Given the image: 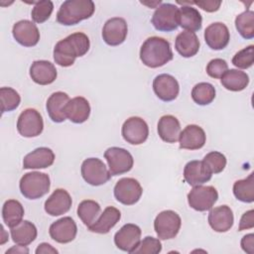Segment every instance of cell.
I'll list each match as a JSON object with an SVG mask.
<instances>
[{
	"instance_id": "41",
	"label": "cell",
	"mask_w": 254,
	"mask_h": 254,
	"mask_svg": "<svg viewBox=\"0 0 254 254\" xmlns=\"http://www.w3.org/2000/svg\"><path fill=\"white\" fill-rule=\"evenodd\" d=\"M253 63H254V46L253 45H250L240 50L232 58V64L236 67L242 68V69L249 68L250 66H252Z\"/></svg>"
},
{
	"instance_id": "15",
	"label": "cell",
	"mask_w": 254,
	"mask_h": 254,
	"mask_svg": "<svg viewBox=\"0 0 254 254\" xmlns=\"http://www.w3.org/2000/svg\"><path fill=\"white\" fill-rule=\"evenodd\" d=\"M49 233L51 238L58 243H69L75 238L77 227L71 217L64 216L51 224Z\"/></svg>"
},
{
	"instance_id": "46",
	"label": "cell",
	"mask_w": 254,
	"mask_h": 254,
	"mask_svg": "<svg viewBox=\"0 0 254 254\" xmlns=\"http://www.w3.org/2000/svg\"><path fill=\"white\" fill-rule=\"evenodd\" d=\"M240 244L243 251L249 254H253L254 253V234L249 233L244 235L241 239Z\"/></svg>"
},
{
	"instance_id": "45",
	"label": "cell",
	"mask_w": 254,
	"mask_h": 254,
	"mask_svg": "<svg viewBox=\"0 0 254 254\" xmlns=\"http://www.w3.org/2000/svg\"><path fill=\"white\" fill-rule=\"evenodd\" d=\"M192 4L198 6L202 10L206 12H215L219 9L221 5V1L214 0H204V1H192Z\"/></svg>"
},
{
	"instance_id": "13",
	"label": "cell",
	"mask_w": 254,
	"mask_h": 254,
	"mask_svg": "<svg viewBox=\"0 0 254 254\" xmlns=\"http://www.w3.org/2000/svg\"><path fill=\"white\" fill-rule=\"evenodd\" d=\"M141 228L133 223L124 224L114 235L116 247L122 251L133 253L138 247L141 238Z\"/></svg>"
},
{
	"instance_id": "1",
	"label": "cell",
	"mask_w": 254,
	"mask_h": 254,
	"mask_svg": "<svg viewBox=\"0 0 254 254\" xmlns=\"http://www.w3.org/2000/svg\"><path fill=\"white\" fill-rule=\"evenodd\" d=\"M89 47V39L84 33H73L56 44L54 48V60L61 66H70L76 58L82 57L88 52Z\"/></svg>"
},
{
	"instance_id": "10",
	"label": "cell",
	"mask_w": 254,
	"mask_h": 254,
	"mask_svg": "<svg viewBox=\"0 0 254 254\" xmlns=\"http://www.w3.org/2000/svg\"><path fill=\"white\" fill-rule=\"evenodd\" d=\"M179 8L172 3H163L157 7L152 16L154 28L161 32H171L179 27L178 23Z\"/></svg>"
},
{
	"instance_id": "48",
	"label": "cell",
	"mask_w": 254,
	"mask_h": 254,
	"mask_svg": "<svg viewBox=\"0 0 254 254\" xmlns=\"http://www.w3.org/2000/svg\"><path fill=\"white\" fill-rule=\"evenodd\" d=\"M28 252H29L28 248H25V246L19 245V246H13L9 250H7L6 254H8V253H28Z\"/></svg>"
},
{
	"instance_id": "28",
	"label": "cell",
	"mask_w": 254,
	"mask_h": 254,
	"mask_svg": "<svg viewBox=\"0 0 254 254\" xmlns=\"http://www.w3.org/2000/svg\"><path fill=\"white\" fill-rule=\"evenodd\" d=\"M181 133L179 120L173 115H164L158 122V134L167 143H176Z\"/></svg>"
},
{
	"instance_id": "3",
	"label": "cell",
	"mask_w": 254,
	"mask_h": 254,
	"mask_svg": "<svg viewBox=\"0 0 254 254\" xmlns=\"http://www.w3.org/2000/svg\"><path fill=\"white\" fill-rule=\"evenodd\" d=\"M94 10L95 5L91 0H66L61 5L57 20L64 26L75 25L90 18Z\"/></svg>"
},
{
	"instance_id": "26",
	"label": "cell",
	"mask_w": 254,
	"mask_h": 254,
	"mask_svg": "<svg viewBox=\"0 0 254 254\" xmlns=\"http://www.w3.org/2000/svg\"><path fill=\"white\" fill-rule=\"evenodd\" d=\"M69 100V96L63 91H57L50 95L46 107L52 121L62 123L66 119L64 109Z\"/></svg>"
},
{
	"instance_id": "8",
	"label": "cell",
	"mask_w": 254,
	"mask_h": 254,
	"mask_svg": "<svg viewBox=\"0 0 254 254\" xmlns=\"http://www.w3.org/2000/svg\"><path fill=\"white\" fill-rule=\"evenodd\" d=\"M44 129L43 117L34 108L25 109L18 117L17 130L19 134L26 138L39 136Z\"/></svg>"
},
{
	"instance_id": "36",
	"label": "cell",
	"mask_w": 254,
	"mask_h": 254,
	"mask_svg": "<svg viewBox=\"0 0 254 254\" xmlns=\"http://www.w3.org/2000/svg\"><path fill=\"white\" fill-rule=\"evenodd\" d=\"M191 98L198 105H207L215 98V88L208 82H199L192 87Z\"/></svg>"
},
{
	"instance_id": "22",
	"label": "cell",
	"mask_w": 254,
	"mask_h": 254,
	"mask_svg": "<svg viewBox=\"0 0 254 254\" xmlns=\"http://www.w3.org/2000/svg\"><path fill=\"white\" fill-rule=\"evenodd\" d=\"M57 69L54 64L48 61H35L30 67V76L34 82L40 85L53 83L57 78Z\"/></svg>"
},
{
	"instance_id": "30",
	"label": "cell",
	"mask_w": 254,
	"mask_h": 254,
	"mask_svg": "<svg viewBox=\"0 0 254 254\" xmlns=\"http://www.w3.org/2000/svg\"><path fill=\"white\" fill-rule=\"evenodd\" d=\"M178 23L183 29L189 32H196L201 29L202 18L198 10L193 7L183 5L179 8Z\"/></svg>"
},
{
	"instance_id": "42",
	"label": "cell",
	"mask_w": 254,
	"mask_h": 254,
	"mask_svg": "<svg viewBox=\"0 0 254 254\" xmlns=\"http://www.w3.org/2000/svg\"><path fill=\"white\" fill-rule=\"evenodd\" d=\"M162 251V244L158 238L146 236L133 251L134 254H158Z\"/></svg>"
},
{
	"instance_id": "27",
	"label": "cell",
	"mask_w": 254,
	"mask_h": 254,
	"mask_svg": "<svg viewBox=\"0 0 254 254\" xmlns=\"http://www.w3.org/2000/svg\"><path fill=\"white\" fill-rule=\"evenodd\" d=\"M120 218L121 213L119 209L114 206H107L100 214V216L96 219V221L89 225L87 228L89 231L94 233L106 234L111 230V228H113L117 224Z\"/></svg>"
},
{
	"instance_id": "40",
	"label": "cell",
	"mask_w": 254,
	"mask_h": 254,
	"mask_svg": "<svg viewBox=\"0 0 254 254\" xmlns=\"http://www.w3.org/2000/svg\"><path fill=\"white\" fill-rule=\"evenodd\" d=\"M54 10V4L50 0H42L36 2L31 12V17L35 23H44L52 15Z\"/></svg>"
},
{
	"instance_id": "43",
	"label": "cell",
	"mask_w": 254,
	"mask_h": 254,
	"mask_svg": "<svg viewBox=\"0 0 254 254\" xmlns=\"http://www.w3.org/2000/svg\"><path fill=\"white\" fill-rule=\"evenodd\" d=\"M228 69V64L222 59H213L206 65V73L212 78H221Z\"/></svg>"
},
{
	"instance_id": "11",
	"label": "cell",
	"mask_w": 254,
	"mask_h": 254,
	"mask_svg": "<svg viewBox=\"0 0 254 254\" xmlns=\"http://www.w3.org/2000/svg\"><path fill=\"white\" fill-rule=\"evenodd\" d=\"M143 193L140 183L133 178H122L114 187V196L122 204L132 205L139 201Z\"/></svg>"
},
{
	"instance_id": "17",
	"label": "cell",
	"mask_w": 254,
	"mask_h": 254,
	"mask_svg": "<svg viewBox=\"0 0 254 254\" xmlns=\"http://www.w3.org/2000/svg\"><path fill=\"white\" fill-rule=\"evenodd\" d=\"M12 35L16 42L24 47H34L40 40L38 27L29 20H21L15 23Z\"/></svg>"
},
{
	"instance_id": "44",
	"label": "cell",
	"mask_w": 254,
	"mask_h": 254,
	"mask_svg": "<svg viewBox=\"0 0 254 254\" xmlns=\"http://www.w3.org/2000/svg\"><path fill=\"white\" fill-rule=\"evenodd\" d=\"M253 227H254V211L253 209H250L245 213H243V215L241 216L238 230L242 231V230L250 229Z\"/></svg>"
},
{
	"instance_id": "29",
	"label": "cell",
	"mask_w": 254,
	"mask_h": 254,
	"mask_svg": "<svg viewBox=\"0 0 254 254\" xmlns=\"http://www.w3.org/2000/svg\"><path fill=\"white\" fill-rule=\"evenodd\" d=\"M177 52L184 58H190L197 54L199 50V41L195 33L184 31L181 32L175 42Z\"/></svg>"
},
{
	"instance_id": "32",
	"label": "cell",
	"mask_w": 254,
	"mask_h": 254,
	"mask_svg": "<svg viewBox=\"0 0 254 254\" xmlns=\"http://www.w3.org/2000/svg\"><path fill=\"white\" fill-rule=\"evenodd\" d=\"M249 83V76L246 72L238 69H227L221 76V84L230 91H241Z\"/></svg>"
},
{
	"instance_id": "33",
	"label": "cell",
	"mask_w": 254,
	"mask_h": 254,
	"mask_svg": "<svg viewBox=\"0 0 254 254\" xmlns=\"http://www.w3.org/2000/svg\"><path fill=\"white\" fill-rule=\"evenodd\" d=\"M24 216V207L20 201L16 199H8L2 207L3 221L8 227H13L20 223Z\"/></svg>"
},
{
	"instance_id": "25",
	"label": "cell",
	"mask_w": 254,
	"mask_h": 254,
	"mask_svg": "<svg viewBox=\"0 0 254 254\" xmlns=\"http://www.w3.org/2000/svg\"><path fill=\"white\" fill-rule=\"evenodd\" d=\"M64 113L67 119L72 123L80 124L85 122L90 115V105L87 99L82 96H76L68 101Z\"/></svg>"
},
{
	"instance_id": "39",
	"label": "cell",
	"mask_w": 254,
	"mask_h": 254,
	"mask_svg": "<svg viewBox=\"0 0 254 254\" xmlns=\"http://www.w3.org/2000/svg\"><path fill=\"white\" fill-rule=\"evenodd\" d=\"M202 162L211 174L221 173L226 166L225 156L222 153L217 152V151H212V152L207 153L204 156Z\"/></svg>"
},
{
	"instance_id": "34",
	"label": "cell",
	"mask_w": 254,
	"mask_h": 254,
	"mask_svg": "<svg viewBox=\"0 0 254 254\" xmlns=\"http://www.w3.org/2000/svg\"><path fill=\"white\" fill-rule=\"evenodd\" d=\"M233 193L235 197L242 202L254 201V176L251 173L246 179L238 180L233 185Z\"/></svg>"
},
{
	"instance_id": "31",
	"label": "cell",
	"mask_w": 254,
	"mask_h": 254,
	"mask_svg": "<svg viewBox=\"0 0 254 254\" xmlns=\"http://www.w3.org/2000/svg\"><path fill=\"white\" fill-rule=\"evenodd\" d=\"M12 240L22 246H28L31 244L38 235L37 228L35 224L30 222L29 220H22L17 225L11 227L10 230Z\"/></svg>"
},
{
	"instance_id": "18",
	"label": "cell",
	"mask_w": 254,
	"mask_h": 254,
	"mask_svg": "<svg viewBox=\"0 0 254 254\" xmlns=\"http://www.w3.org/2000/svg\"><path fill=\"white\" fill-rule=\"evenodd\" d=\"M229 40V30L226 25L221 22L210 24L204 31V41L206 45L212 50H223L228 45Z\"/></svg>"
},
{
	"instance_id": "5",
	"label": "cell",
	"mask_w": 254,
	"mask_h": 254,
	"mask_svg": "<svg viewBox=\"0 0 254 254\" xmlns=\"http://www.w3.org/2000/svg\"><path fill=\"white\" fill-rule=\"evenodd\" d=\"M182 219L180 215L173 210L161 211L154 220V229L158 238L168 240L175 238L180 231Z\"/></svg>"
},
{
	"instance_id": "16",
	"label": "cell",
	"mask_w": 254,
	"mask_h": 254,
	"mask_svg": "<svg viewBox=\"0 0 254 254\" xmlns=\"http://www.w3.org/2000/svg\"><path fill=\"white\" fill-rule=\"evenodd\" d=\"M153 89L159 99L168 102L177 98L180 91V85L173 75L162 73L154 78Z\"/></svg>"
},
{
	"instance_id": "12",
	"label": "cell",
	"mask_w": 254,
	"mask_h": 254,
	"mask_svg": "<svg viewBox=\"0 0 254 254\" xmlns=\"http://www.w3.org/2000/svg\"><path fill=\"white\" fill-rule=\"evenodd\" d=\"M121 134L123 139L132 145L144 143L149 135V127L144 119L133 116L128 118L122 125Z\"/></svg>"
},
{
	"instance_id": "21",
	"label": "cell",
	"mask_w": 254,
	"mask_h": 254,
	"mask_svg": "<svg viewBox=\"0 0 254 254\" xmlns=\"http://www.w3.org/2000/svg\"><path fill=\"white\" fill-rule=\"evenodd\" d=\"M234 222V216L231 208L228 205H220L210 208L208 213V223L216 232L228 231Z\"/></svg>"
},
{
	"instance_id": "38",
	"label": "cell",
	"mask_w": 254,
	"mask_h": 254,
	"mask_svg": "<svg viewBox=\"0 0 254 254\" xmlns=\"http://www.w3.org/2000/svg\"><path fill=\"white\" fill-rule=\"evenodd\" d=\"M0 99H1L2 114L5 112L15 110L21 102V97L19 93L12 87H1Z\"/></svg>"
},
{
	"instance_id": "2",
	"label": "cell",
	"mask_w": 254,
	"mask_h": 254,
	"mask_svg": "<svg viewBox=\"0 0 254 254\" xmlns=\"http://www.w3.org/2000/svg\"><path fill=\"white\" fill-rule=\"evenodd\" d=\"M140 60L148 67L163 66L173 60V52L170 43L164 38L150 37L140 49Z\"/></svg>"
},
{
	"instance_id": "37",
	"label": "cell",
	"mask_w": 254,
	"mask_h": 254,
	"mask_svg": "<svg viewBox=\"0 0 254 254\" xmlns=\"http://www.w3.org/2000/svg\"><path fill=\"white\" fill-rule=\"evenodd\" d=\"M235 27L238 33L244 39H252L254 37V12L246 10L235 18Z\"/></svg>"
},
{
	"instance_id": "35",
	"label": "cell",
	"mask_w": 254,
	"mask_h": 254,
	"mask_svg": "<svg viewBox=\"0 0 254 254\" xmlns=\"http://www.w3.org/2000/svg\"><path fill=\"white\" fill-rule=\"evenodd\" d=\"M101 211L98 202L92 199L82 200L77 206V215L87 227L96 221Z\"/></svg>"
},
{
	"instance_id": "4",
	"label": "cell",
	"mask_w": 254,
	"mask_h": 254,
	"mask_svg": "<svg viewBox=\"0 0 254 254\" xmlns=\"http://www.w3.org/2000/svg\"><path fill=\"white\" fill-rule=\"evenodd\" d=\"M50 177L45 173L31 172L25 174L19 183L21 193L29 199H38L49 192Z\"/></svg>"
},
{
	"instance_id": "24",
	"label": "cell",
	"mask_w": 254,
	"mask_h": 254,
	"mask_svg": "<svg viewBox=\"0 0 254 254\" xmlns=\"http://www.w3.org/2000/svg\"><path fill=\"white\" fill-rule=\"evenodd\" d=\"M55 154L47 147H40L27 154L23 159L24 169H45L54 164Z\"/></svg>"
},
{
	"instance_id": "19",
	"label": "cell",
	"mask_w": 254,
	"mask_h": 254,
	"mask_svg": "<svg viewBox=\"0 0 254 254\" xmlns=\"http://www.w3.org/2000/svg\"><path fill=\"white\" fill-rule=\"evenodd\" d=\"M71 197L64 189H57L45 201V211L52 216L66 213L71 207Z\"/></svg>"
},
{
	"instance_id": "23",
	"label": "cell",
	"mask_w": 254,
	"mask_h": 254,
	"mask_svg": "<svg viewBox=\"0 0 254 254\" xmlns=\"http://www.w3.org/2000/svg\"><path fill=\"white\" fill-rule=\"evenodd\" d=\"M212 174L206 168L202 161H190L187 163L184 169L185 181L192 187L202 185L211 179Z\"/></svg>"
},
{
	"instance_id": "7",
	"label": "cell",
	"mask_w": 254,
	"mask_h": 254,
	"mask_svg": "<svg viewBox=\"0 0 254 254\" xmlns=\"http://www.w3.org/2000/svg\"><path fill=\"white\" fill-rule=\"evenodd\" d=\"M81 176L87 184L94 187L104 185L111 178L105 164L98 158H88L82 162Z\"/></svg>"
},
{
	"instance_id": "47",
	"label": "cell",
	"mask_w": 254,
	"mask_h": 254,
	"mask_svg": "<svg viewBox=\"0 0 254 254\" xmlns=\"http://www.w3.org/2000/svg\"><path fill=\"white\" fill-rule=\"evenodd\" d=\"M42 253H44V254H49V253L58 254L59 251L56 248H54L51 244L43 242V243L39 244V246L36 249V254H42Z\"/></svg>"
},
{
	"instance_id": "14",
	"label": "cell",
	"mask_w": 254,
	"mask_h": 254,
	"mask_svg": "<svg viewBox=\"0 0 254 254\" xmlns=\"http://www.w3.org/2000/svg\"><path fill=\"white\" fill-rule=\"evenodd\" d=\"M128 33L127 23L123 18L113 17L107 20L102 29L103 41L109 46L121 45Z\"/></svg>"
},
{
	"instance_id": "20",
	"label": "cell",
	"mask_w": 254,
	"mask_h": 254,
	"mask_svg": "<svg viewBox=\"0 0 254 254\" xmlns=\"http://www.w3.org/2000/svg\"><path fill=\"white\" fill-rule=\"evenodd\" d=\"M205 141L206 135L204 130L194 124L186 126L179 137L180 148L187 150H198L204 146Z\"/></svg>"
},
{
	"instance_id": "9",
	"label": "cell",
	"mask_w": 254,
	"mask_h": 254,
	"mask_svg": "<svg viewBox=\"0 0 254 254\" xmlns=\"http://www.w3.org/2000/svg\"><path fill=\"white\" fill-rule=\"evenodd\" d=\"M111 176H118L129 172L133 168L134 160L132 155L125 149L119 147L108 148L104 152Z\"/></svg>"
},
{
	"instance_id": "6",
	"label": "cell",
	"mask_w": 254,
	"mask_h": 254,
	"mask_svg": "<svg viewBox=\"0 0 254 254\" xmlns=\"http://www.w3.org/2000/svg\"><path fill=\"white\" fill-rule=\"evenodd\" d=\"M218 192L212 186H195L188 193L189 205L196 211H206L217 201Z\"/></svg>"
}]
</instances>
